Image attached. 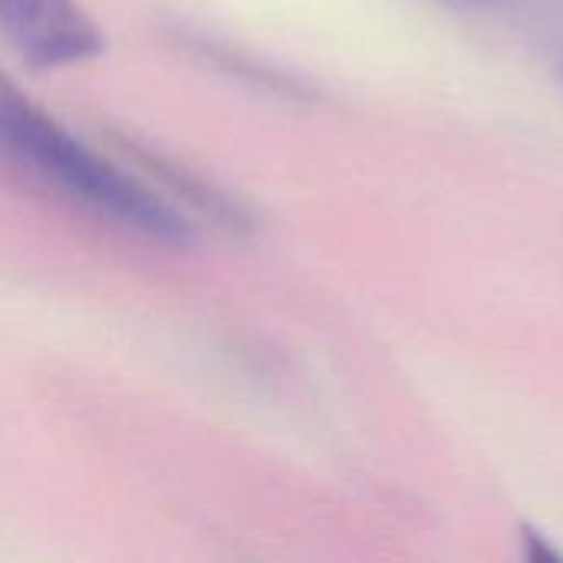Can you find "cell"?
<instances>
[{
  "instance_id": "cell-2",
  "label": "cell",
  "mask_w": 563,
  "mask_h": 563,
  "mask_svg": "<svg viewBox=\"0 0 563 563\" xmlns=\"http://www.w3.org/2000/svg\"><path fill=\"white\" fill-rule=\"evenodd\" d=\"M0 36L36 69H66L102 53V30L79 0H0Z\"/></svg>"
},
{
  "instance_id": "cell-1",
  "label": "cell",
  "mask_w": 563,
  "mask_h": 563,
  "mask_svg": "<svg viewBox=\"0 0 563 563\" xmlns=\"http://www.w3.org/2000/svg\"><path fill=\"white\" fill-rule=\"evenodd\" d=\"M0 162L59 201L155 244L195 241V221L162 188L102 155L0 69Z\"/></svg>"
}]
</instances>
